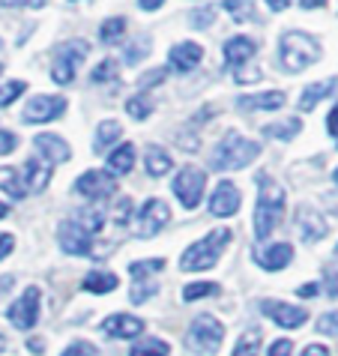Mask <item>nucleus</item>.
<instances>
[{
    "label": "nucleus",
    "mask_w": 338,
    "mask_h": 356,
    "mask_svg": "<svg viewBox=\"0 0 338 356\" xmlns=\"http://www.w3.org/2000/svg\"><path fill=\"white\" fill-rule=\"evenodd\" d=\"M63 356H96V348L90 341H75L63 350Z\"/></svg>",
    "instance_id": "nucleus-45"
},
{
    "label": "nucleus",
    "mask_w": 338,
    "mask_h": 356,
    "mask_svg": "<svg viewBox=\"0 0 338 356\" xmlns=\"http://www.w3.org/2000/svg\"><path fill=\"white\" fill-rule=\"evenodd\" d=\"M144 165H147V174L150 177H165L171 171V156H168V150H162L159 144H150L144 150Z\"/></svg>",
    "instance_id": "nucleus-24"
},
{
    "label": "nucleus",
    "mask_w": 338,
    "mask_h": 356,
    "mask_svg": "<svg viewBox=\"0 0 338 356\" xmlns=\"http://www.w3.org/2000/svg\"><path fill=\"white\" fill-rule=\"evenodd\" d=\"M270 356H291L293 353V341L291 339H278L270 344V350H266Z\"/></svg>",
    "instance_id": "nucleus-47"
},
{
    "label": "nucleus",
    "mask_w": 338,
    "mask_h": 356,
    "mask_svg": "<svg viewBox=\"0 0 338 356\" xmlns=\"http://www.w3.org/2000/svg\"><path fill=\"white\" fill-rule=\"evenodd\" d=\"M6 350V339H3V335H0V353H3Z\"/></svg>",
    "instance_id": "nucleus-60"
},
{
    "label": "nucleus",
    "mask_w": 338,
    "mask_h": 356,
    "mask_svg": "<svg viewBox=\"0 0 338 356\" xmlns=\"http://www.w3.org/2000/svg\"><path fill=\"white\" fill-rule=\"evenodd\" d=\"M296 231L303 234L305 243H317L326 236V219L312 207H300L296 210Z\"/></svg>",
    "instance_id": "nucleus-16"
},
{
    "label": "nucleus",
    "mask_w": 338,
    "mask_h": 356,
    "mask_svg": "<svg viewBox=\"0 0 338 356\" xmlns=\"http://www.w3.org/2000/svg\"><path fill=\"white\" fill-rule=\"evenodd\" d=\"M90 54V45L84 39H72V42H61L54 48V57H51V78L57 84H69L78 72L81 60Z\"/></svg>",
    "instance_id": "nucleus-5"
},
{
    "label": "nucleus",
    "mask_w": 338,
    "mask_h": 356,
    "mask_svg": "<svg viewBox=\"0 0 338 356\" xmlns=\"http://www.w3.org/2000/svg\"><path fill=\"white\" fill-rule=\"evenodd\" d=\"M174 195L180 197V204L186 207V210H198V204H201L204 197V186H207V174L201 171V168L195 165H186L180 174L174 177Z\"/></svg>",
    "instance_id": "nucleus-7"
},
{
    "label": "nucleus",
    "mask_w": 338,
    "mask_h": 356,
    "mask_svg": "<svg viewBox=\"0 0 338 356\" xmlns=\"http://www.w3.org/2000/svg\"><path fill=\"white\" fill-rule=\"evenodd\" d=\"M326 291H330V296H338V270L326 273Z\"/></svg>",
    "instance_id": "nucleus-49"
},
{
    "label": "nucleus",
    "mask_w": 338,
    "mask_h": 356,
    "mask_svg": "<svg viewBox=\"0 0 338 356\" xmlns=\"http://www.w3.org/2000/svg\"><path fill=\"white\" fill-rule=\"evenodd\" d=\"M225 9L234 15V22H252L255 18L252 0H225Z\"/></svg>",
    "instance_id": "nucleus-34"
},
{
    "label": "nucleus",
    "mask_w": 338,
    "mask_h": 356,
    "mask_svg": "<svg viewBox=\"0 0 338 356\" xmlns=\"http://www.w3.org/2000/svg\"><path fill=\"white\" fill-rule=\"evenodd\" d=\"M117 63L114 60H102L96 69H93V84H105V81H117Z\"/></svg>",
    "instance_id": "nucleus-40"
},
{
    "label": "nucleus",
    "mask_w": 338,
    "mask_h": 356,
    "mask_svg": "<svg viewBox=\"0 0 338 356\" xmlns=\"http://www.w3.org/2000/svg\"><path fill=\"white\" fill-rule=\"evenodd\" d=\"M0 3H3L6 9H15V6H24L27 0H0Z\"/></svg>",
    "instance_id": "nucleus-58"
},
{
    "label": "nucleus",
    "mask_w": 338,
    "mask_h": 356,
    "mask_svg": "<svg viewBox=\"0 0 338 356\" xmlns=\"http://www.w3.org/2000/svg\"><path fill=\"white\" fill-rule=\"evenodd\" d=\"M6 318L18 330H33L39 321V288H27L18 300L6 309Z\"/></svg>",
    "instance_id": "nucleus-9"
},
{
    "label": "nucleus",
    "mask_w": 338,
    "mask_h": 356,
    "mask_svg": "<svg viewBox=\"0 0 338 356\" xmlns=\"http://www.w3.org/2000/svg\"><path fill=\"white\" fill-rule=\"evenodd\" d=\"M129 219H132V201L123 197V201H117V207H114V225L123 227Z\"/></svg>",
    "instance_id": "nucleus-43"
},
{
    "label": "nucleus",
    "mask_w": 338,
    "mask_h": 356,
    "mask_svg": "<svg viewBox=\"0 0 338 356\" xmlns=\"http://www.w3.org/2000/svg\"><path fill=\"white\" fill-rule=\"evenodd\" d=\"M257 156H261V144L252 141V138L231 132L218 141L216 153H213V168L216 171H240V168L252 165Z\"/></svg>",
    "instance_id": "nucleus-3"
},
{
    "label": "nucleus",
    "mask_w": 338,
    "mask_h": 356,
    "mask_svg": "<svg viewBox=\"0 0 338 356\" xmlns=\"http://www.w3.org/2000/svg\"><path fill=\"white\" fill-rule=\"evenodd\" d=\"M42 348H45L42 339H31V341H27V350H33V353H42Z\"/></svg>",
    "instance_id": "nucleus-55"
},
{
    "label": "nucleus",
    "mask_w": 338,
    "mask_h": 356,
    "mask_svg": "<svg viewBox=\"0 0 338 356\" xmlns=\"http://www.w3.org/2000/svg\"><path fill=\"white\" fill-rule=\"evenodd\" d=\"M168 222H171V210H168V204L159 201V197H153V201L144 204L141 216H138V236L150 240V236H156Z\"/></svg>",
    "instance_id": "nucleus-12"
},
{
    "label": "nucleus",
    "mask_w": 338,
    "mask_h": 356,
    "mask_svg": "<svg viewBox=\"0 0 338 356\" xmlns=\"http://www.w3.org/2000/svg\"><path fill=\"white\" fill-rule=\"evenodd\" d=\"M84 291H90V293H111L117 291V275L114 273H87L84 275Z\"/></svg>",
    "instance_id": "nucleus-27"
},
{
    "label": "nucleus",
    "mask_w": 338,
    "mask_h": 356,
    "mask_svg": "<svg viewBox=\"0 0 338 356\" xmlns=\"http://www.w3.org/2000/svg\"><path fill=\"white\" fill-rule=\"evenodd\" d=\"M126 111L135 117V120H144V117H150L153 111V102L147 96H135V99H129L126 102Z\"/></svg>",
    "instance_id": "nucleus-38"
},
{
    "label": "nucleus",
    "mask_w": 338,
    "mask_h": 356,
    "mask_svg": "<svg viewBox=\"0 0 338 356\" xmlns=\"http://www.w3.org/2000/svg\"><path fill=\"white\" fill-rule=\"evenodd\" d=\"M22 177H24L27 192H42L48 186V180H51V165L42 162V159H27L22 168Z\"/></svg>",
    "instance_id": "nucleus-20"
},
{
    "label": "nucleus",
    "mask_w": 338,
    "mask_h": 356,
    "mask_svg": "<svg viewBox=\"0 0 338 356\" xmlns=\"http://www.w3.org/2000/svg\"><path fill=\"white\" fill-rule=\"evenodd\" d=\"M159 270H165V261L162 258H153V261H135L129 264V273L135 275V279H141V275H153Z\"/></svg>",
    "instance_id": "nucleus-37"
},
{
    "label": "nucleus",
    "mask_w": 338,
    "mask_h": 356,
    "mask_svg": "<svg viewBox=\"0 0 338 356\" xmlns=\"http://www.w3.org/2000/svg\"><path fill=\"white\" fill-rule=\"evenodd\" d=\"M36 150L45 156L48 162H69V156H72V150H69V144L63 141L61 135H48V132H39L33 138Z\"/></svg>",
    "instance_id": "nucleus-19"
},
{
    "label": "nucleus",
    "mask_w": 338,
    "mask_h": 356,
    "mask_svg": "<svg viewBox=\"0 0 338 356\" xmlns=\"http://www.w3.org/2000/svg\"><path fill=\"white\" fill-rule=\"evenodd\" d=\"M213 15H216V6H204L192 13V27H210L213 24Z\"/></svg>",
    "instance_id": "nucleus-44"
},
{
    "label": "nucleus",
    "mask_w": 338,
    "mask_h": 356,
    "mask_svg": "<svg viewBox=\"0 0 338 356\" xmlns=\"http://www.w3.org/2000/svg\"><path fill=\"white\" fill-rule=\"evenodd\" d=\"M57 240H61V249L66 254L87 258V254L93 252V240H96V236L87 234L75 219H66V222H61V227H57Z\"/></svg>",
    "instance_id": "nucleus-8"
},
{
    "label": "nucleus",
    "mask_w": 338,
    "mask_h": 356,
    "mask_svg": "<svg viewBox=\"0 0 338 356\" xmlns=\"http://www.w3.org/2000/svg\"><path fill=\"white\" fill-rule=\"evenodd\" d=\"M102 332L108 339H138L144 332V321L135 314H111L102 321Z\"/></svg>",
    "instance_id": "nucleus-15"
},
{
    "label": "nucleus",
    "mask_w": 338,
    "mask_h": 356,
    "mask_svg": "<svg viewBox=\"0 0 338 356\" xmlns=\"http://www.w3.org/2000/svg\"><path fill=\"white\" fill-rule=\"evenodd\" d=\"M231 243V231L227 227H218V231H210L204 240L192 243L188 249L183 252L180 258V270L183 273H204V270H213L218 264V254L225 252V245Z\"/></svg>",
    "instance_id": "nucleus-2"
},
{
    "label": "nucleus",
    "mask_w": 338,
    "mask_h": 356,
    "mask_svg": "<svg viewBox=\"0 0 338 356\" xmlns=\"http://www.w3.org/2000/svg\"><path fill=\"white\" fill-rule=\"evenodd\" d=\"M284 105V93L282 90H270V93H257V96H240L236 108L240 111H275Z\"/></svg>",
    "instance_id": "nucleus-21"
},
{
    "label": "nucleus",
    "mask_w": 338,
    "mask_h": 356,
    "mask_svg": "<svg viewBox=\"0 0 338 356\" xmlns=\"http://www.w3.org/2000/svg\"><path fill=\"white\" fill-rule=\"evenodd\" d=\"M332 180H335V186H338V168H335V174H332Z\"/></svg>",
    "instance_id": "nucleus-61"
},
{
    "label": "nucleus",
    "mask_w": 338,
    "mask_h": 356,
    "mask_svg": "<svg viewBox=\"0 0 338 356\" xmlns=\"http://www.w3.org/2000/svg\"><path fill=\"white\" fill-rule=\"evenodd\" d=\"M6 213H9V207H6L3 201H0V219H3V216H6Z\"/></svg>",
    "instance_id": "nucleus-59"
},
{
    "label": "nucleus",
    "mask_w": 338,
    "mask_h": 356,
    "mask_svg": "<svg viewBox=\"0 0 338 356\" xmlns=\"http://www.w3.org/2000/svg\"><path fill=\"white\" fill-rule=\"evenodd\" d=\"M126 31V18H108V22L99 27V39L102 42H114V39H120Z\"/></svg>",
    "instance_id": "nucleus-35"
},
{
    "label": "nucleus",
    "mask_w": 338,
    "mask_h": 356,
    "mask_svg": "<svg viewBox=\"0 0 338 356\" xmlns=\"http://www.w3.org/2000/svg\"><path fill=\"white\" fill-rule=\"evenodd\" d=\"M303 129V120H296V117H287L282 123H270L264 126V138H278V141H291L293 135H300Z\"/></svg>",
    "instance_id": "nucleus-29"
},
{
    "label": "nucleus",
    "mask_w": 338,
    "mask_h": 356,
    "mask_svg": "<svg viewBox=\"0 0 338 356\" xmlns=\"http://www.w3.org/2000/svg\"><path fill=\"white\" fill-rule=\"evenodd\" d=\"M0 72H3V69H0Z\"/></svg>",
    "instance_id": "nucleus-63"
},
{
    "label": "nucleus",
    "mask_w": 338,
    "mask_h": 356,
    "mask_svg": "<svg viewBox=\"0 0 338 356\" xmlns=\"http://www.w3.org/2000/svg\"><path fill=\"white\" fill-rule=\"evenodd\" d=\"M240 189L231 183V180H218L216 192L210 197V213L213 216H222V219H227V216H234L236 210H240Z\"/></svg>",
    "instance_id": "nucleus-14"
},
{
    "label": "nucleus",
    "mask_w": 338,
    "mask_h": 356,
    "mask_svg": "<svg viewBox=\"0 0 338 356\" xmlns=\"http://www.w3.org/2000/svg\"><path fill=\"white\" fill-rule=\"evenodd\" d=\"M303 356H330V348H323V344H308Z\"/></svg>",
    "instance_id": "nucleus-50"
},
{
    "label": "nucleus",
    "mask_w": 338,
    "mask_h": 356,
    "mask_svg": "<svg viewBox=\"0 0 338 356\" xmlns=\"http://www.w3.org/2000/svg\"><path fill=\"white\" fill-rule=\"evenodd\" d=\"M335 254H338V245H335Z\"/></svg>",
    "instance_id": "nucleus-62"
},
{
    "label": "nucleus",
    "mask_w": 338,
    "mask_h": 356,
    "mask_svg": "<svg viewBox=\"0 0 338 356\" xmlns=\"http://www.w3.org/2000/svg\"><path fill=\"white\" fill-rule=\"evenodd\" d=\"M266 6H270L273 13H282V9L291 6V0H266Z\"/></svg>",
    "instance_id": "nucleus-53"
},
{
    "label": "nucleus",
    "mask_w": 338,
    "mask_h": 356,
    "mask_svg": "<svg viewBox=\"0 0 338 356\" xmlns=\"http://www.w3.org/2000/svg\"><path fill=\"white\" fill-rule=\"evenodd\" d=\"M75 192L90 197V201H105V197H111L117 192V183H114V177L105 171H87L75 180Z\"/></svg>",
    "instance_id": "nucleus-11"
},
{
    "label": "nucleus",
    "mask_w": 338,
    "mask_h": 356,
    "mask_svg": "<svg viewBox=\"0 0 338 356\" xmlns=\"http://www.w3.org/2000/svg\"><path fill=\"white\" fill-rule=\"evenodd\" d=\"M18 147V138L15 132H9V129H0V156H9Z\"/></svg>",
    "instance_id": "nucleus-46"
},
{
    "label": "nucleus",
    "mask_w": 338,
    "mask_h": 356,
    "mask_svg": "<svg viewBox=\"0 0 338 356\" xmlns=\"http://www.w3.org/2000/svg\"><path fill=\"white\" fill-rule=\"evenodd\" d=\"M255 51H257L255 39H248V36H231V39L225 42V48H222V54H225V66H227V69L243 66V63L252 60Z\"/></svg>",
    "instance_id": "nucleus-17"
},
{
    "label": "nucleus",
    "mask_w": 338,
    "mask_h": 356,
    "mask_svg": "<svg viewBox=\"0 0 338 356\" xmlns=\"http://www.w3.org/2000/svg\"><path fill=\"white\" fill-rule=\"evenodd\" d=\"M261 312L266 318H273L282 330H296V326H303L308 321V312L300 309V305H284L278 300H264L261 302Z\"/></svg>",
    "instance_id": "nucleus-13"
},
{
    "label": "nucleus",
    "mask_w": 338,
    "mask_h": 356,
    "mask_svg": "<svg viewBox=\"0 0 338 356\" xmlns=\"http://www.w3.org/2000/svg\"><path fill=\"white\" fill-rule=\"evenodd\" d=\"M162 3H165V0H138V6L147 9V13H156V9L162 6Z\"/></svg>",
    "instance_id": "nucleus-52"
},
{
    "label": "nucleus",
    "mask_w": 338,
    "mask_h": 356,
    "mask_svg": "<svg viewBox=\"0 0 338 356\" xmlns=\"http://www.w3.org/2000/svg\"><path fill=\"white\" fill-rule=\"evenodd\" d=\"M72 3H75V0H72Z\"/></svg>",
    "instance_id": "nucleus-64"
},
{
    "label": "nucleus",
    "mask_w": 338,
    "mask_h": 356,
    "mask_svg": "<svg viewBox=\"0 0 338 356\" xmlns=\"http://www.w3.org/2000/svg\"><path fill=\"white\" fill-rule=\"evenodd\" d=\"M165 78H168V69H165V66H159V69H153V72H144L141 78H138V84H141V87H147V90H150V87L162 84Z\"/></svg>",
    "instance_id": "nucleus-42"
},
{
    "label": "nucleus",
    "mask_w": 338,
    "mask_h": 356,
    "mask_svg": "<svg viewBox=\"0 0 338 356\" xmlns=\"http://www.w3.org/2000/svg\"><path fill=\"white\" fill-rule=\"evenodd\" d=\"M317 332L330 335V339H338V312H330L323 318H317Z\"/></svg>",
    "instance_id": "nucleus-41"
},
{
    "label": "nucleus",
    "mask_w": 338,
    "mask_h": 356,
    "mask_svg": "<svg viewBox=\"0 0 338 356\" xmlns=\"http://www.w3.org/2000/svg\"><path fill=\"white\" fill-rule=\"evenodd\" d=\"M27 90V84L24 81H6L3 87H0V108H6V105H13L18 96H22Z\"/></svg>",
    "instance_id": "nucleus-39"
},
{
    "label": "nucleus",
    "mask_w": 338,
    "mask_h": 356,
    "mask_svg": "<svg viewBox=\"0 0 338 356\" xmlns=\"http://www.w3.org/2000/svg\"><path fill=\"white\" fill-rule=\"evenodd\" d=\"M213 293H218V284L216 282H195V284H186L183 300L186 302H195V300H204V296H213Z\"/></svg>",
    "instance_id": "nucleus-33"
},
{
    "label": "nucleus",
    "mask_w": 338,
    "mask_h": 356,
    "mask_svg": "<svg viewBox=\"0 0 338 356\" xmlns=\"http://www.w3.org/2000/svg\"><path fill=\"white\" fill-rule=\"evenodd\" d=\"M335 87H338V78H326V81L308 84L303 90V96H300V111H312V108H317L326 96H332Z\"/></svg>",
    "instance_id": "nucleus-23"
},
{
    "label": "nucleus",
    "mask_w": 338,
    "mask_h": 356,
    "mask_svg": "<svg viewBox=\"0 0 338 356\" xmlns=\"http://www.w3.org/2000/svg\"><path fill=\"white\" fill-rule=\"evenodd\" d=\"M261 341H264L261 330H257V326H248V330L240 335V341H236L234 356H257L261 353Z\"/></svg>",
    "instance_id": "nucleus-30"
},
{
    "label": "nucleus",
    "mask_w": 338,
    "mask_h": 356,
    "mask_svg": "<svg viewBox=\"0 0 338 356\" xmlns=\"http://www.w3.org/2000/svg\"><path fill=\"white\" fill-rule=\"evenodd\" d=\"M168 353H171V348L162 339H141L129 350V356H168Z\"/></svg>",
    "instance_id": "nucleus-31"
},
{
    "label": "nucleus",
    "mask_w": 338,
    "mask_h": 356,
    "mask_svg": "<svg viewBox=\"0 0 338 356\" xmlns=\"http://www.w3.org/2000/svg\"><path fill=\"white\" fill-rule=\"evenodd\" d=\"M9 288H13V275H3V279H0V293H6Z\"/></svg>",
    "instance_id": "nucleus-56"
},
{
    "label": "nucleus",
    "mask_w": 338,
    "mask_h": 356,
    "mask_svg": "<svg viewBox=\"0 0 338 356\" xmlns=\"http://www.w3.org/2000/svg\"><path fill=\"white\" fill-rule=\"evenodd\" d=\"M0 189L9 192L13 197H24L27 186H24L22 171H18V168H0Z\"/></svg>",
    "instance_id": "nucleus-28"
},
{
    "label": "nucleus",
    "mask_w": 338,
    "mask_h": 356,
    "mask_svg": "<svg viewBox=\"0 0 338 356\" xmlns=\"http://www.w3.org/2000/svg\"><path fill=\"white\" fill-rule=\"evenodd\" d=\"M326 129H330V135H335L338 138V105L330 111V120H326Z\"/></svg>",
    "instance_id": "nucleus-51"
},
{
    "label": "nucleus",
    "mask_w": 338,
    "mask_h": 356,
    "mask_svg": "<svg viewBox=\"0 0 338 356\" xmlns=\"http://www.w3.org/2000/svg\"><path fill=\"white\" fill-rule=\"evenodd\" d=\"M201 57H204V48L198 42H177L171 51H168V60H171L177 72H192V69L201 63Z\"/></svg>",
    "instance_id": "nucleus-18"
},
{
    "label": "nucleus",
    "mask_w": 338,
    "mask_h": 356,
    "mask_svg": "<svg viewBox=\"0 0 338 356\" xmlns=\"http://www.w3.org/2000/svg\"><path fill=\"white\" fill-rule=\"evenodd\" d=\"M293 261V245L291 243H275L270 245L266 252L257 254V264L264 266V270H270V273H278V270H284L287 264Z\"/></svg>",
    "instance_id": "nucleus-22"
},
{
    "label": "nucleus",
    "mask_w": 338,
    "mask_h": 356,
    "mask_svg": "<svg viewBox=\"0 0 338 356\" xmlns=\"http://www.w3.org/2000/svg\"><path fill=\"white\" fill-rule=\"evenodd\" d=\"M120 135H123V126H120V123H117V120H102V123H99V129H96L93 150H96V153H105L108 147H111Z\"/></svg>",
    "instance_id": "nucleus-25"
},
{
    "label": "nucleus",
    "mask_w": 338,
    "mask_h": 356,
    "mask_svg": "<svg viewBox=\"0 0 338 356\" xmlns=\"http://www.w3.org/2000/svg\"><path fill=\"white\" fill-rule=\"evenodd\" d=\"M300 3H303L305 9H317V6H323L326 0H300Z\"/></svg>",
    "instance_id": "nucleus-57"
},
{
    "label": "nucleus",
    "mask_w": 338,
    "mask_h": 356,
    "mask_svg": "<svg viewBox=\"0 0 338 356\" xmlns=\"http://www.w3.org/2000/svg\"><path fill=\"white\" fill-rule=\"evenodd\" d=\"M135 165V147L132 144H120L117 150L108 156V168H111V174H129Z\"/></svg>",
    "instance_id": "nucleus-26"
},
{
    "label": "nucleus",
    "mask_w": 338,
    "mask_h": 356,
    "mask_svg": "<svg viewBox=\"0 0 338 356\" xmlns=\"http://www.w3.org/2000/svg\"><path fill=\"white\" fill-rule=\"evenodd\" d=\"M156 291H159L156 282H135V284H132V293H129V302H132V305H141L144 300L156 296Z\"/></svg>",
    "instance_id": "nucleus-36"
},
{
    "label": "nucleus",
    "mask_w": 338,
    "mask_h": 356,
    "mask_svg": "<svg viewBox=\"0 0 338 356\" xmlns=\"http://www.w3.org/2000/svg\"><path fill=\"white\" fill-rule=\"evenodd\" d=\"M257 183H261V192H257V207H255V236L257 240H266V236L278 227V222L284 219L287 195H284L282 186L275 180H270L266 174L257 177Z\"/></svg>",
    "instance_id": "nucleus-1"
},
{
    "label": "nucleus",
    "mask_w": 338,
    "mask_h": 356,
    "mask_svg": "<svg viewBox=\"0 0 338 356\" xmlns=\"http://www.w3.org/2000/svg\"><path fill=\"white\" fill-rule=\"evenodd\" d=\"M63 111H66L63 96H33V99H27L22 117H24V123H48V120L63 117Z\"/></svg>",
    "instance_id": "nucleus-10"
},
{
    "label": "nucleus",
    "mask_w": 338,
    "mask_h": 356,
    "mask_svg": "<svg viewBox=\"0 0 338 356\" xmlns=\"http://www.w3.org/2000/svg\"><path fill=\"white\" fill-rule=\"evenodd\" d=\"M222 339H225V326L218 323L213 314H201V318H195V323L188 326L186 344H188V350L210 356L222 348Z\"/></svg>",
    "instance_id": "nucleus-6"
},
{
    "label": "nucleus",
    "mask_w": 338,
    "mask_h": 356,
    "mask_svg": "<svg viewBox=\"0 0 338 356\" xmlns=\"http://www.w3.org/2000/svg\"><path fill=\"white\" fill-rule=\"evenodd\" d=\"M278 51H282V66L287 72H303V69L321 60V45H317V39L303 33V31L284 33Z\"/></svg>",
    "instance_id": "nucleus-4"
},
{
    "label": "nucleus",
    "mask_w": 338,
    "mask_h": 356,
    "mask_svg": "<svg viewBox=\"0 0 338 356\" xmlns=\"http://www.w3.org/2000/svg\"><path fill=\"white\" fill-rule=\"evenodd\" d=\"M13 249H15V236L13 234H0V261H3Z\"/></svg>",
    "instance_id": "nucleus-48"
},
{
    "label": "nucleus",
    "mask_w": 338,
    "mask_h": 356,
    "mask_svg": "<svg viewBox=\"0 0 338 356\" xmlns=\"http://www.w3.org/2000/svg\"><path fill=\"white\" fill-rule=\"evenodd\" d=\"M317 291H321L317 284H303V288L296 291V293H300V296H317Z\"/></svg>",
    "instance_id": "nucleus-54"
},
{
    "label": "nucleus",
    "mask_w": 338,
    "mask_h": 356,
    "mask_svg": "<svg viewBox=\"0 0 338 356\" xmlns=\"http://www.w3.org/2000/svg\"><path fill=\"white\" fill-rule=\"evenodd\" d=\"M72 219H75L78 225H81L87 234H93V236H96L99 231H102V225H105V216L99 213V210H93V207H84V210H81V213H75Z\"/></svg>",
    "instance_id": "nucleus-32"
}]
</instances>
